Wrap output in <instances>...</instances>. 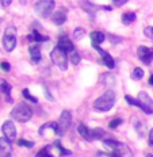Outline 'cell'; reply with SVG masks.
I'll list each match as a JSON object with an SVG mask.
<instances>
[{
  "label": "cell",
  "instance_id": "74e56055",
  "mask_svg": "<svg viewBox=\"0 0 153 157\" xmlns=\"http://www.w3.org/2000/svg\"><path fill=\"white\" fill-rule=\"evenodd\" d=\"M149 145L153 146V129L149 132Z\"/></svg>",
  "mask_w": 153,
  "mask_h": 157
},
{
  "label": "cell",
  "instance_id": "1f68e13d",
  "mask_svg": "<svg viewBox=\"0 0 153 157\" xmlns=\"http://www.w3.org/2000/svg\"><path fill=\"white\" fill-rule=\"evenodd\" d=\"M136 129H137L138 136L142 137L145 134V123H141V126H140V123H136Z\"/></svg>",
  "mask_w": 153,
  "mask_h": 157
},
{
  "label": "cell",
  "instance_id": "d4e9b609",
  "mask_svg": "<svg viewBox=\"0 0 153 157\" xmlns=\"http://www.w3.org/2000/svg\"><path fill=\"white\" fill-rule=\"evenodd\" d=\"M84 35H86V30H84V29H76V30L73 31V38L76 39V41H80L81 38L84 37Z\"/></svg>",
  "mask_w": 153,
  "mask_h": 157
},
{
  "label": "cell",
  "instance_id": "e575fe53",
  "mask_svg": "<svg viewBox=\"0 0 153 157\" xmlns=\"http://www.w3.org/2000/svg\"><path fill=\"white\" fill-rule=\"evenodd\" d=\"M113 3L117 6V7H122L125 3H128V0H113Z\"/></svg>",
  "mask_w": 153,
  "mask_h": 157
},
{
  "label": "cell",
  "instance_id": "5b68a950",
  "mask_svg": "<svg viewBox=\"0 0 153 157\" xmlns=\"http://www.w3.org/2000/svg\"><path fill=\"white\" fill-rule=\"evenodd\" d=\"M54 0H38L34 6V11L40 18H48L54 10Z\"/></svg>",
  "mask_w": 153,
  "mask_h": 157
},
{
  "label": "cell",
  "instance_id": "ffe728a7",
  "mask_svg": "<svg viewBox=\"0 0 153 157\" xmlns=\"http://www.w3.org/2000/svg\"><path fill=\"white\" fill-rule=\"evenodd\" d=\"M136 21V14L134 12H125V14L122 15V23L123 25H130L133 23V22Z\"/></svg>",
  "mask_w": 153,
  "mask_h": 157
},
{
  "label": "cell",
  "instance_id": "d6a6232c",
  "mask_svg": "<svg viewBox=\"0 0 153 157\" xmlns=\"http://www.w3.org/2000/svg\"><path fill=\"white\" fill-rule=\"evenodd\" d=\"M0 68H2V71H4V72H10V69H11V65L4 61V63L0 64Z\"/></svg>",
  "mask_w": 153,
  "mask_h": 157
},
{
  "label": "cell",
  "instance_id": "7a4b0ae2",
  "mask_svg": "<svg viewBox=\"0 0 153 157\" xmlns=\"http://www.w3.org/2000/svg\"><path fill=\"white\" fill-rule=\"evenodd\" d=\"M114 103H115V92L113 90H107L102 96H99L94 103V109L98 111H109L113 109Z\"/></svg>",
  "mask_w": 153,
  "mask_h": 157
},
{
  "label": "cell",
  "instance_id": "8992f818",
  "mask_svg": "<svg viewBox=\"0 0 153 157\" xmlns=\"http://www.w3.org/2000/svg\"><path fill=\"white\" fill-rule=\"evenodd\" d=\"M16 46V29L12 26H8L4 31L3 37V48L6 52H12Z\"/></svg>",
  "mask_w": 153,
  "mask_h": 157
},
{
  "label": "cell",
  "instance_id": "484cf974",
  "mask_svg": "<svg viewBox=\"0 0 153 157\" xmlns=\"http://www.w3.org/2000/svg\"><path fill=\"white\" fill-rule=\"evenodd\" d=\"M18 145H19V146H25V148L31 149V148H34L35 144L33 142V141H27V140H19V141H18Z\"/></svg>",
  "mask_w": 153,
  "mask_h": 157
},
{
  "label": "cell",
  "instance_id": "cb8c5ba5",
  "mask_svg": "<svg viewBox=\"0 0 153 157\" xmlns=\"http://www.w3.org/2000/svg\"><path fill=\"white\" fill-rule=\"evenodd\" d=\"M54 146H56V148L60 150L61 155H63V156H71V155H72V152H71V150L64 149L63 146H61V142H60V141H56V142H54Z\"/></svg>",
  "mask_w": 153,
  "mask_h": 157
},
{
  "label": "cell",
  "instance_id": "4316f807",
  "mask_svg": "<svg viewBox=\"0 0 153 157\" xmlns=\"http://www.w3.org/2000/svg\"><path fill=\"white\" fill-rule=\"evenodd\" d=\"M142 76H144V71L141 68H134V71H133V78L134 80H140V78H142Z\"/></svg>",
  "mask_w": 153,
  "mask_h": 157
},
{
  "label": "cell",
  "instance_id": "277c9868",
  "mask_svg": "<svg viewBox=\"0 0 153 157\" xmlns=\"http://www.w3.org/2000/svg\"><path fill=\"white\" fill-rule=\"evenodd\" d=\"M33 117V110L26 103H19L15 106V109L11 111V118L18 122H27Z\"/></svg>",
  "mask_w": 153,
  "mask_h": 157
},
{
  "label": "cell",
  "instance_id": "7402d4cb",
  "mask_svg": "<svg viewBox=\"0 0 153 157\" xmlns=\"http://www.w3.org/2000/svg\"><path fill=\"white\" fill-rule=\"evenodd\" d=\"M81 7L86 10V11H88L91 15H94V12H95V10H96L95 6L91 4L90 2H81Z\"/></svg>",
  "mask_w": 153,
  "mask_h": 157
},
{
  "label": "cell",
  "instance_id": "ba28073f",
  "mask_svg": "<svg viewBox=\"0 0 153 157\" xmlns=\"http://www.w3.org/2000/svg\"><path fill=\"white\" fill-rule=\"evenodd\" d=\"M71 122H72V115H71V113L68 110H64L63 113H61L60 118H58V122H57V126H58L57 134L58 136H64V133L69 129Z\"/></svg>",
  "mask_w": 153,
  "mask_h": 157
},
{
  "label": "cell",
  "instance_id": "9c48e42d",
  "mask_svg": "<svg viewBox=\"0 0 153 157\" xmlns=\"http://www.w3.org/2000/svg\"><path fill=\"white\" fill-rule=\"evenodd\" d=\"M2 132L4 134V137L8 140V141H14L16 138V129H15V125L14 122H11V121H6L4 123H3L2 126Z\"/></svg>",
  "mask_w": 153,
  "mask_h": 157
},
{
  "label": "cell",
  "instance_id": "4dcf8cb0",
  "mask_svg": "<svg viewBox=\"0 0 153 157\" xmlns=\"http://www.w3.org/2000/svg\"><path fill=\"white\" fill-rule=\"evenodd\" d=\"M122 123V119L121 118H115V119H113L111 122H110V129H115V127H118L119 125H121Z\"/></svg>",
  "mask_w": 153,
  "mask_h": 157
},
{
  "label": "cell",
  "instance_id": "83f0119b",
  "mask_svg": "<svg viewBox=\"0 0 153 157\" xmlns=\"http://www.w3.org/2000/svg\"><path fill=\"white\" fill-rule=\"evenodd\" d=\"M22 94H23V96H25L27 100H30V102H33V103H37V102H38V99H37V98H35V96H33V95H30V92H29V90H27V88H25V90H23V92H22Z\"/></svg>",
  "mask_w": 153,
  "mask_h": 157
},
{
  "label": "cell",
  "instance_id": "52a82bcc",
  "mask_svg": "<svg viewBox=\"0 0 153 157\" xmlns=\"http://www.w3.org/2000/svg\"><path fill=\"white\" fill-rule=\"evenodd\" d=\"M50 58L54 63V65H57L60 69L65 71L68 68V56L65 52H63L60 48H54L50 53Z\"/></svg>",
  "mask_w": 153,
  "mask_h": 157
},
{
  "label": "cell",
  "instance_id": "ac0fdd59",
  "mask_svg": "<svg viewBox=\"0 0 153 157\" xmlns=\"http://www.w3.org/2000/svg\"><path fill=\"white\" fill-rule=\"evenodd\" d=\"M79 133H80V136L83 137L84 140H87V141H94L92 140V134H91V129L90 127H87L86 125H79Z\"/></svg>",
  "mask_w": 153,
  "mask_h": 157
},
{
  "label": "cell",
  "instance_id": "ab89813d",
  "mask_svg": "<svg viewBox=\"0 0 153 157\" xmlns=\"http://www.w3.org/2000/svg\"><path fill=\"white\" fill-rule=\"evenodd\" d=\"M146 157H153V156H152V155H148V156H146Z\"/></svg>",
  "mask_w": 153,
  "mask_h": 157
},
{
  "label": "cell",
  "instance_id": "f1b7e54d",
  "mask_svg": "<svg viewBox=\"0 0 153 157\" xmlns=\"http://www.w3.org/2000/svg\"><path fill=\"white\" fill-rule=\"evenodd\" d=\"M80 60H81V58H80V54L77 53V52L73 50L72 54H71V61H72V64H73V65H77V64L80 63Z\"/></svg>",
  "mask_w": 153,
  "mask_h": 157
},
{
  "label": "cell",
  "instance_id": "2e32d148",
  "mask_svg": "<svg viewBox=\"0 0 153 157\" xmlns=\"http://www.w3.org/2000/svg\"><path fill=\"white\" fill-rule=\"evenodd\" d=\"M29 52H30V56H31V63L37 64L41 61L42 58V54H41V48L38 45H31L29 48Z\"/></svg>",
  "mask_w": 153,
  "mask_h": 157
},
{
  "label": "cell",
  "instance_id": "7c38bea8",
  "mask_svg": "<svg viewBox=\"0 0 153 157\" xmlns=\"http://www.w3.org/2000/svg\"><path fill=\"white\" fill-rule=\"evenodd\" d=\"M0 153H2V157H11V141H8L6 137H0Z\"/></svg>",
  "mask_w": 153,
  "mask_h": 157
},
{
  "label": "cell",
  "instance_id": "836d02e7",
  "mask_svg": "<svg viewBox=\"0 0 153 157\" xmlns=\"http://www.w3.org/2000/svg\"><path fill=\"white\" fill-rule=\"evenodd\" d=\"M144 33H145V35H146V37L153 38V26H151V27H146Z\"/></svg>",
  "mask_w": 153,
  "mask_h": 157
},
{
  "label": "cell",
  "instance_id": "f35d334b",
  "mask_svg": "<svg viewBox=\"0 0 153 157\" xmlns=\"http://www.w3.org/2000/svg\"><path fill=\"white\" fill-rule=\"evenodd\" d=\"M149 84H151V86H153V75L151 77H149Z\"/></svg>",
  "mask_w": 153,
  "mask_h": 157
},
{
  "label": "cell",
  "instance_id": "3957f363",
  "mask_svg": "<svg viewBox=\"0 0 153 157\" xmlns=\"http://www.w3.org/2000/svg\"><path fill=\"white\" fill-rule=\"evenodd\" d=\"M103 144H105V146H107L109 149H111V155L114 157H133L130 149L125 144L117 142V141H114V140H105Z\"/></svg>",
  "mask_w": 153,
  "mask_h": 157
},
{
  "label": "cell",
  "instance_id": "d590c367",
  "mask_svg": "<svg viewBox=\"0 0 153 157\" xmlns=\"http://www.w3.org/2000/svg\"><path fill=\"white\" fill-rule=\"evenodd\" d=\"M95 157H114L111 153H105V152H98Z\"/></svg>",
  "mask_w": 153,
  "mask_h": 157
},
{
  "label": "cell",
  "instance_id": "e0dca14e",
  "mask_svg": "<svg viewBox=\"0 0 153 157\" xmlns=\"http://www.w3.org/2000/svg\"><path fill=\"white\" fill-rule=\"evenodd\" d=\"M106 35L103 34L102 31H92L91 33V41H92V45H100L102 42H105Z\"/></svg>",
  "mask_w": 153,
  "mask_h": 157
},
{
  "label": "cell",
  "instance_id": "4fadbf2b",
  "mask_svg": "<svg viewBox=\"0 0 153 157\" xmlns=\"http://www.w3.org/2000/svg\"><path fill=\"white\" fill-rule=\"evenodd\" d=\"M67 8L61 7L60 10H57L56 12H54L53 15H52V22H53L54 25H63L65 21H67Z\"/></svg>",
  "mask_w": 153,
  "mask_h": 157
},
{
  "label": "cell",
  "instance_id": "30bf717a",
  "mask_svg": "<svg viewBox=\"0 0 153 157\" xmlns=\"http://www.w3.org/2000/svg\"><path fill=\"white\" fill-rule=\"evenodd\" d=\"M137 54H138L140 60L146 65H149L153 61V50L146 46H140L137 50Z\"/></svg>",
  "mask_w": 153,
  "mask_h": 157
},
{
  "label": "cell",
  "instance_id": "5bb4252c",
  "mask_svg": "<svg viewBox=\"0 0 153 157\" xmlns=\"http://www.w3.org/2000/svg\"><path fill=\"white\" fill-rule=\"evenodd\" d=\"M57 48H60L63 52H65V53L73 52V44L69 41V39H68V37H65V35H63V37L58 39Z\"/></svg>",
  "mask_w": 153,
  "mask_h": 157
},
{
  "label": "cell",
  "instance_id": "d6986e66",
  "mask_svg": "<svg viewBox=\"0 0 153 157\" xmlns=\"http://www.w3.org/2000/svg\"><path fill=\"white\" fill-rule=\"evenodd\" d=\"M29 39H30V41H35V42H44V41H48L49 38L45 37V35H42V34H40L37 30H34L30 35H29Z\"/></svg>",
  "mask_w": 153,
  "mask_h": 157
},
{
  "label": "cell",
  "instance_id": "9a60e30c",
  "mask_svg": "<svg viewBox=\"0 0 153 157\" xmlns=\"http://www.w3.org/2000/svg\"><path fill=\"white\" fill-rule=\"evenodd\" d=\"M11 86L7 83L6 80H0V92L2 94H4V96H6V100H7V103H12L14 100H12V98H11Z\"/></svg>",
  "mask_w": 153,
  "mask_h": 157
},
{
  "label": "cell",
  "instance_id": "6da1fadb",
  "mask_svg": "<svg viewBox=\"0 0 153 157\" xmlns=\"http://www.w3.org/2000/svg\"><path fill=\"white\" fill-rule=\"evenodd\" d=\"M126 102L129 104H133V106L140 107L144 113L146 114H153V100L149 98V95L146 92H140L138 94V99H134V98L126 95L125 96Z\"/></svg>",
  "mask_w": 153,
  "mask_h": 157
},
{
  "label": "cell",
  "instance_id": "603a6c76",
  "mask_svg": "<svg viewBox=\"0 0 153 157\" xmlns=\"http://www.w3.org/2000/svg\"><path fill=\"white\" fill-rule=\"evenodd\" d=\"M100 81H102L103 84H109L110 83V86L111 84H114V76L113 75H109V73H106V75H102V78H100Z\"/></svg>",
  "mask_w": 153,
  "mask_h": 157
},
{
  "label": "cell",
  "instance_id": "f546056e",
  "mask_svg": "<svg viewBox=\"0 0 153 157\" xmlns=\"http://www.w3.org/2000/svg\"><path fill=\"white\" fill-rule=\"evenodd\" d=\"M35 157H53V156H52L50 153H49V148L46 146V148L41 149L40 152H38L37 155H35Z\"/></svg>",
  "mask_w": 153,
  "mask_h": 157
},
{
  "label": "cell",
  "instance_id": "44dd1931",
  "mask_svg": "<svg viewBox=\"0 0 153 157\" xmlns=\"http://www.w3.org/2000/svg\"><path fill=\"white\" fill-rule=\"evenodd\" d=\"M91 134H92V140H100L105 136V130L103 129H91Z\"/></svg>",
  "mask_w": 153,
  "mask_h": 157
},
{
  "label": "cell",
  "instance_id": "8fae6325",
  "mask_svg": "<svg viewBox=\"0 0 153 157\" xmlns=\"http://www.w3.org/2000/svg\"><path fill=\"white\" fill-rule=\"evenodd\" d=\"M94 46V49H95V50H98L100 53V56H102V61H103V64L106 65L107 68H109V69H113L114 67H115V63H114V58L111 57V56H110L109 53H107L106 50H103V49H100V46L99 45H92Z\"/></svg>",
  "mask_w": 153,
  "mask_h": 157
},
{
  "label": "cell",
  "instance_id": "8d00e7d4",
  "mask_svg": "<svg viewBox=\"0 0 153 157\" xmlns=\"http://www.w3.org/2000/svg\"><path fill=\"white\" fill-rule=\"evenodd\" d=\"M11 2L12 0H0V3H2L3 7H8V6L11 4Z\"/></svg>",
  "mask_w": 153,
  "mask_h": 157
}]
</instances>
